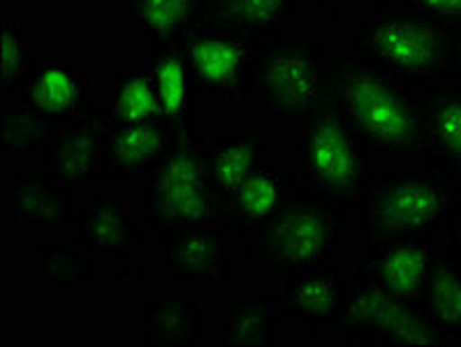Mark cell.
Segmentation results:
<instances>
[{"label":"cell","mask_w":461,"mask_h":347,"mask_svg":"<svg viewBox=\"0 0 461 347\" xmlns=\"http://www.w3.org/2000/svg\"><path fill=\"white\" fill-rule=\"evenodd\" d=\"M429 84L390 75L359 58L331 63V107L362 147L385 157H427Z\"/></svg>","instance_id":"6da1fadb"},{"label":"cell","mask_w":461,"mask_h":347,"mask_svg":"<svg viewBox=\"0 0 461 347\" xmlns=\"http://www.w3.org/2000/svg\"><path fill=\"white\" fill-rule=\"evenodd\" d=\"M350 207L364 241L431 236L461 211V185L431 167H402L371 174Z\"/></svg>","instance_id":"7a4b0ae2"},{"label":"cell","mask_w":461,"mask_h":347,"mask_svg":"<svg viewBox=\"0 0 461 347\" xmlns=\"http://www.w3.org/2000/svg\"><path fill=\"white\" fill-rule=\"evenodd\" d=\"M348 225V207L297 188L258 227V278L288 280L334 260Z\"/></svg>","instance_id":"3957f363"},{"label":"cell","mask_w":461,"mask_h":347,"mask_svg":"<svg viewBox=\"0 0 461 347\" xmlns=\"http://www.w3.org/2000/svg\"><path fill=\"white\" fill-rule=\"evenodd\" d=\"M355 58L422 84H455L450 23L383 5L355 28Z\"/></svg>","instance_id":"277c9868"},{"label":"cell","mask_w":461,"mask_h":347,"mask_svg":"<svg viewBox=\"0 0 461 347\" xmlns=\"http://www.w3.org/2000/svg\"><path fill=\"white\" fill-rule=\"evenodd\" d=\"M144 211L160 234L193 225L222 229V200L212 181L209 147L195 130L176 137L174 147L147 169Z\"/></svg>","instance_id":"5b68a950"},{"label":"cell","mask_w":461,"mask_h":347,"mask_svg":"<svg viewBox=\"0 0 461 347\" xmlns=\"http://www.w3.org/2000/svg\"><path fill=\"white\" fill-rule=\"evenodd\" d=\"M331 66L321 40H274L265 42L256 63L253 88L267 116L297 128L330 100Z\"/></svg>","instance_id":"8992f818"},{"label":"cell","mask_w":461,"mask_h":347,"mask_svg":"<svg viewBox=\"0 0 461 347\" xmlns=\"http://www.w3.org/2000/svg\"><path fill=\"white\" fill-rule=\"evenodd\" d=\"M294 157L299 188L346 207L353 204L371 176V153L331 107V100L297 125Z\"/></svg>","instance_id":"52a82bcc"},{"label":"cell","mask_w":461,"mask_h":347,"mask_svg":"<svg viewBox=\"0 0 461 347\" xmlns=\"http://www.w3.org/2000/svg\"><path fill=\"white\" fill-rule=\"evenodd\" d=\"M339 329L346 334L348 345H447L422 308L383 289L366 273L357 269L350 289L346 292Z\"/></svg>","instance_id":"ba28073f"},{"label":"cell","mask_w":461,"mask_h":347,"mask_svg":"<svg viewBox=\"0 0 461 347\" xmlns=\"http://www.w3.org/2000/svg\"><path fill=\"white\" fill-rule=\"evenodd\" d=\"M262 44L265 42H258V38L249 35L197 26L179 44L195 95L204 98L249 95Z\"/></svg>","instance_id":"9c48e42d"},{"label":"cell","mask_w":461,"mask_h":347,"mask_svg":"<svg viewBox=\"0 0 461 347\" xmlns=\"http://www.w3.org/2000/svg\"><path fill=\"white\" fill-rule=\"evenodd\" d=\"M112 128L114 120L109 109H86L44 148V172L59 183L75 188L103 179Z\"/></svg>","instance_id":"30bf717a"},{"label":"cell","mask_w":461,"mask_h":347,"mask_svg":"<svg viewBox=\"0 0 461 347\" xmlns=\"http://www.w3.org/2000/svg\"><path fill=\"white\" fill-rule=\"evenodd\" d=\"M77 244L104 260H128L149 244V234L135 223L131 204L116 191H95L75 220Z\"/></svg>","instance_id":"8fae6325"},{"label":"cell","mask_w":461,"mask_h":347,"mask_svg":"<svg viewBox=\"0 0 461 347\" xmlns=\"http://www.w3.org/2000/svg\"><path fill=\"white\" fill-rule=\"evenodd\" d=\"M431 255L434 245L429 244V236L366 241L357 269L383 289L420 308V294Z\"/></svg>","instance_id":"7c38bea8"},{"label":"cell","mask_w":461,"mask_h":347,"mask_svg":"<svg viewBox=\"0 0 461 347\" xmlns=\"http://www.w3.org/2000/svg\"><path fill=\"white\" fill-rule=\"evenodd\" d=\"M163 262L174 282H230L225 232L216 225H193L160 234Z\"/></svg>","instance_id":"4fadbf2b"},{"label":"cell","mask_w":461,"mask_h":347,"mask_svg":"<svg viewBox=\"0 0 461 347\" xmlns=\"http://www.w3.org/2000/svg\"><path fill=\"white\" fill-rule=\"evenodd\" d=\"M91 76L77 63L42 60L28 76L19 102L35 114L70 125L91 109Z\"/></svg>","instance_id":"5bb4252c"},{"label":"cell","mask_w":461,"mask_h":347,"mask_svg":"<svg viewBox=\"0 0 461 347\" xmlns=\"http://www.w3.org/2000/svg\"><path fill=\"white\" fill-rule=\"evenodd\" d=\"M5 209L14 227L63 229L77 220L70 192L47 172L12 174L5 191Z\"/></svg>","instance_id":"9a60e30c"},{"label":"cell","mask_w":461,"mask_h":347,"mask_svg":"<svg viewBox=\"0 0 461 347\" xmlns=\"http://www.w3.org/2000/svg\"><path fill=\"white\" fill-rule=\"evenodd\" d=\"M346 292L341 266L331 260L288 278L278 298V310L293 320L306 322L311 329L337 326Z\"/></svg>","instance_id":"2e32d148"},{"label":"cell","mask_w":461,"mask_h":347,"mask_svg":"<svg viewBox=\"0 0 461 347\" xmlns=\"http://www.w3.org/2000/svg\"><path fill=\"white\" fill-rule=\"evenodd\" d=\"M176 132L165 120L114 123L107 144L103 179H131L156 165L176 141Z\"/></svg>","instance_id":"e0dca14e"},{"label":"cell","mask_w":461,"mask_h":347,"mask_svg":"<svg viewBox=\"0 0 461 347\" xmlns=\"http://www.w3.org/2000/svg\"><path fill=\"white\" fill-rule=\"evenodd\" d=\"M297 0H221L202 7L200 26L249 38H278L294 22Z\"/></svg>","instance_id":"ac0fdd59"},{"label":"cell","mask_w":461,"mask_h":347,"mask_svg":"<svg viewBox=\"0 0 461 347\" xmlns=\"http://www.w3.org/2000/svg\"><path fill=\"white\" fill-rule=\"evenodd\" d=\"M285 176L278 165H260L249 179L222 200V229L244 236L258 229L285 200Z\"/></svg>","instance_id":"d6986e66"},{"label":"cell","mask_w":461,"mask_h":347,"mask_svg":"<svg viewBox=\"0 0 461 347\" xmlns=\"http://www.w3.org/2000/svg\"><path fill=\"white\" fill-rule=\"evenodd\" d=\"M427 93L431 141L424 160L461 185V86L429 84Z\"/></svg>","instance_id":"ffe728a7"},{"label":"cell","mask_w":461,"mask_h":347,"mask_svg":"<svg viewBox=\"0 0 461 347\" xmlns=\"http://www.w3.org/2000/svg\"><path fill=\"white\" fill-rule=\"evenodd\" d=\"M153 75L158 88L163 120L176 135L193 132V98L195 88L190 82V72L185 66L181 47H160L151 49L147 60H137Z\"/></svg>","instance_id":"44dd1931"},{"label":"cell","mask_w":461,"mask_h":347,"mask_svg":"<svg viewBox=\"0 0 461 347\" xmlns=\"http://www.w3.org/2000/svg\"><path fill=\"white\" fill-rule=\"evenodd\" d=\"M141 40L151 47H179L202 19L200 0H123Z\"/></svg>","instance_id":"7402d4cb"},{"label":"cell","mask_w":461,"mask_h":347,"mask_svg":"<svg viewBox=\"0 0 461 347\" xmlns=\"http://www.w3.org/2000/svg\"><path fill=\"white\" fill-rule=\"evenodd\" d=\"M420 308L443 336L461 341V269L445 245L434 248L420 294Z\"/></svg>","instance_id":"603a6c76"},{"label":"cell","mask_w":461,"mask_h":347,"mask_svg":"<svg viewBox=\"0 0 461 347\" xmlns=\"http://www.w3.org/2000/svg\"><path fill=\"white\" fill-rule=\"evenodd\" d=\"M204 325V310L193 298H149L141 301L144 345H195Z\"/></svg>","instance_id":"cb8c5ba5"},{"label":"cell","mask_w":461,"mask_h":347,"mask_svg":"<svg viewBox=\"0 0 461 347\" xmlns=\"http://www.w3.org/2000/svg\"><path fill=\"white\" fill-rule=\"evenodd\" d=\"M262 153H265V135L258 132L225 135L216 139V144L209 148V169L221 200H228L260 167Z\"/></svg>","instance_id":"d4e9b609"},{"label":"cell","mask_w":461,"mask_h":347,"mask_svg":"<svg viewBox=\"0 0 461 347\" xmlns=\"http://www.w3.org/2000/svg\"><path fill=\"white\" fill-rule=\"evenodd\" d=\"M109 116L121 125L163 120L156 82L147 67L132 63L131 70L112 75Z\"/></svg>","instance_id":"484cf974"},{"label":"cell","mask_w":461,"mask_h":347,"mask_svg":"<svg viewBox=\"0 0 461 347\" xmlns=\"http://www.w3.org/2000/svg\"><path fill=\"white\" fill-rule=\"evenodd\" d=\"M222 345L269 347L276 343V310L272 297L240 298L225 308L221 320Z\"/></svg>","instance_id":"4316f807"},{"label":"cell","mask_w":461,"mask_h":347,"mask_svg":"<svg viewBox=\"0 0 461 347\" xmlns=\"http://www.w3.org/2000/svg\"><path fill=\"white\" fill-rule=\"evenodd\" d=\"M63 128H66V123L35 114L22 102L17 107H5L0 114L3 151L17 153V156L44 151Z\"/></svg>","instance_id":"83f0119b"},{"label":"cell","mask_w":461,"mask_h":347,"mask_svg":"<svg viewBox=\"0 0 461 347\" xmlns=\"http://www.w3.org/2000/svg\"><path fill=\"white\" fill-rule=\"evenodd\" d=\"M38 273L56 289H77L95 276V262L82 245L42 244L38 245Z\"/></svg>","instance_id":"f1b7e54d"},{"label":"cell","mask_w":461,"mask_h":347,"mask_svg":"<svg viewBox=\"0 0 461 347\" xmlns=\"http://www.w3.org/2000/svg\"><path fill=\"white\" fill-rule=\"evenodd\" d=\"M33 67L26 26L17 19H5L3 22V93L22 95Z\"/></svg>","instance_id":"f546056e"},{"label":"cell","mask_w":461,"mask_h":347,"mask_svg":"<svg viewBox=\"0 0 461 347\" xmlns=\"http://www.w3.org/2000/svg\"><path fill=\"white\" fill-rule=\"evenodd\" d=\"M385 5L415 12L443 23H461V0H390Z\"/></svg>","instance_id":"4dcf8cb0"},{"label":"cell","mask_w":461,"mask_h":347,"mask_svg":"<svg viewBox=\"0 0 461 347\" xmlns=\"http://www.w3.org/2000/svg\"><path fill=\"white\" fill-rule=\"evenodd\" d=\"M445 234H447V244H445V248L450 250L452 260H455L456 266L461 269V211L459 216L445 227Z\"/></svg>","instance_id":"1f68e13d"},{"label":"cell","mask_w":461,"mask_h":347,"mask_svg":"<svg viewBox=\"0 0 461 347\" xmlns=\"http://www.w3.org/2000/svg\"><path fill=\"white\" fill-rule=\"evenodd\" d=\"M452 51H455V84L461 86V23H450Z\"/></svg>","instance_id":"d6a6232c"},{"label":"cell","mask_w":461,"mask_h":347,"mask_svg":"<svg viewBox=\"0 0 461 347\" xmlns=\"http://www.w3.org/2000/svg\"><path fill=\"white\" fill-rule=\"evenodd\" d=\"M299 3V7L302 5H327V7H331V5H341V3H348V0H297Z\"/></svg>","instance_id":"836d02e7"},{"label":"cell","mask_w":461,"mask_h":347,"mask_svg":"<svg viewBox=\"0 0 461 347\" xmlns=\"http://www.w3.org/2000/svg\"><path fill=\"white\" fill-rule=\"evenodd\" d=\"M202 3V7H206V5H216V3H221V0H200Z\"/></svg>","instance_id":"e575fe53"},{"label":"cell","mask_w":461,"mask_h":347,"mask_svg":"<svg viewBox=\"0 0 461 347\" xmlns=\"http://www.w3.org/2000/svg\"><path fill=\"white\" fill-rule=\"evenodd\" d=\"M374 3H383V5H385V3H390V0H374Z\"/></svg>","instance_id":"d590c367"},{"label":"cell","mask_w":461,"mask_h":347,"mask_svg":"<svg viewBox=\"0 0 461 347\" xmlns=\"http://www.w3.org/2000/svg\"><path fill=\"white\" fill-rule=\"evenodd\" d=\"M3 3H5V5H7V3H10V0H3Z\"/></svg>","instance_id":"8d00e7d4"}]
</instances>
